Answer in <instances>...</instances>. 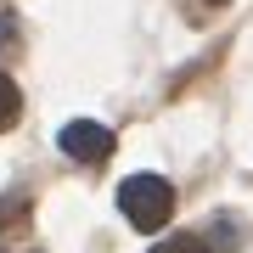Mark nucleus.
<instances>
[{"mask_svg":"<svg viewBox=\"0 0 253 253\" xmlns=\"http://www.w3.org/2000/svg\"><path fill=\"white\" fill-rule=\"evenodd\" d=\"M17 113H23V96H17V84H11L6 73H0V129H6Z\"/></svg>","mask_w":253,"mask_h":253,"instance_id":"3","label":"nucleus"},{"mask_svg":"<svg viewBox=\"0 0 253 253\" xmlns=\"http://www.w3.org/2000/svg\"><path fill=\"white\" fill-rule=\"evenodd\" d=\"M152 253H208L203 236H169V242H158Z\"/></svg>","mask_w":253,"mask_h":253,"instance_id":"4","label":"nucleus"},{"mask_svg":"<svg viewBox=\"0 0 253 253\" xmlns=\"http://www.w3.org/2000/svg\"><path fill=\"white\" fill-rule=\"evenodd\" d=\"M118 208H124V219L135 231H158V225H169V214H174V191L163 174H129L124 186H118Z\"/></svg>","mask_w":253,"mask_h":253,"instance_id":"1","label":"nucleus"},{"mask_svg":"<svg viewBox=\"0 0 253 253\" xmlns=\"http://www.w3.org/2000/svg\"><path fill=\"white\" fill-rule=\"evenodd\" d=\"M62 152L68 158H79V163H101V158H113V129L107 124H96V118H73V124H62Z\"/></svg>","mask_w":253,"mask_h":253,"instance_id":"2","label":"nucleus"},{"mask_svg":"<svg viewBox=\"0 0 253 253\" xmlns=\"http://www.w3.org/2000/svg\"><path fill=\"white\" fill-rule=\"evenodd\" d=\"M11 34H17V28H11V17H0V45H6Z\"/></svg>","mask_w":253,"mask_h":253,"instance_id":"5","label":"nucleus"}]
</instances>
